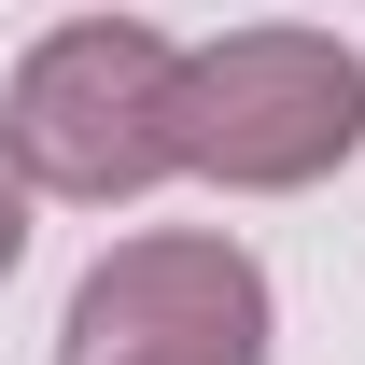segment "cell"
Returning <instances> with one entry per match:
<instances>
[{
  "label": "cell",
  "instance_id": "6da1fadb",
  "mask_svg": "<svg viewBox=\"0 0 365 365\" xmlns=\"http://www.w3.org/2000/svg\"><path fill=\"white\" fill-rule=\"evenodd\" d=\"M169 113H182V43L169 29H140V14H71V29H43V43L14 56L0 155H14L29 197L113 211V197H140V182L182 169Z\"/></svg>",
  "mask_w": 365,
  "mask_h": 365
},
{
  "label": "cell",
  "instance_id": "7a4b0ae2",
  "mask_svg": "<svg viewBox=\"0 0 365 365\" xmlns=\"http://www.w3.org/2000/svg\"><path fill=\"white\" fill-rule=\"evenodd\" d=\"M182 169L225 182V197H295V182L351 169L365 140V56L337 29H225V43H182Z\"/></svg>",
  "mask_w": 365,
  "mask_h": 365
},
{
  "label": "cell",
  "instance_id": "3957f363",
  "mask_svg": "<svg viewBox=\"0 0 365 365\" xmlns=\"http://www.w3.org/2000/svg\"><path fill=\"white\" fill-rule=\"evenodd\" d=\"M56 365H267V267L211 225L113 239L71 281Z\"/></svg>",
  "mask_w": 365,
  "mask_h": 365
},
{
  "label": "cell",
  "instance_id": "277c9868",
  "mask_svg": "<svg viewBox=\"0 0 365 365\" xmlns=\"http://www.w3.org/2000/svg\"><path fill=\"white\" fill-rule=\"evenodd\" d=\"M14 253H29V182H14V155H0V281H14Z\"/></svg>",
  "mask_w": 365,
  "mask_h": 365
}]
</instances>
